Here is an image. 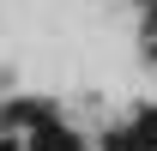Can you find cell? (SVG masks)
I'll return each mask as SVG.
<instances>
[{
  "mask_svg": "<svg viewBox=\"0 0 157 151\" xmlns=\"http://www.w3.org/2000/svg\"><path fill=\"white\" fill-rule=\"evenodd\" d=\"M30 151H85V139H78V133H67L60 121H42V127L30 133Z\"/></svg>",
  "mask_w": 157,
  "mask_h": 151,
  "instance_id": "6da1fadb",
  "label": "cell"
},
{
  "mask_svg": "<svg viewBox=\"0 0 157 151\" xmlns=\"http://www.w3.org/2000/svg\"><path fill=\"white\" fill-rule=\"evenodd\" d=\"M6 121H12V127H42V121H55V109H48V103H12Z\"/></svg>",
  "mask_w": 157,
  "mask_h": 151,
  "instance_id": "7a4b0ae2",
  "label": "cell"
},
{
  "mask_svg": "<svg viewBox=\"0 0 157 151\" xmlns=\"http://www.w3.org/2000/svg\"><path fill=\"white\" fill-rule=\"evenodd\" d=\"M103 151H157V139H145L139 127H127V133H109V139H103Z\"/></svg>",
  "mask_w": 157,
  "mask_h": 151,
  "instance_id": "3957f363",
  "label": "cell"
},
{
  "mask_svg": "<svg viewBox=\"0 0 157 151\" xmlns=\"http://www.w3.org/2000/svg\"><path fill=\"white\" fill-rule=\"evenodd\" d=\"M139 133H145V139H157V103H151V109H139Z\"/></svg>",
  "mask_w": 157,
  "mask_h": 151,
  "instance_id": "277c9868",
  "label": "cell"
},
{
  "mask_svg": "<svg viewBox=\"0 0 157 151\" xmlns=\"http://www.w3.org/2000/svg\"><path fill=\"white\" fill-rule=\"evenodd\" d=\"M0 151H18V145H12V139H0Z\"/></svg>",
  "mask_w": 157,
  "mask_h": 151,
  "instance_id": "5b68a950",
  "label": "cell"
}]
</instances>
